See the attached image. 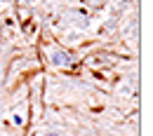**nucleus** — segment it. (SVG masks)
I'll list each match as a JSON object with an SVG mask.
<instances>
[{
  "instance_id": "obj_1",
  "label": "nucleus",
  "mask_w": 153,
  "mask_h": 136,
  "mask_svg": "<svg viewBox=\"0 0 153 136\" xmlns=\"http://www.w3.org/2000/svg\"><path fill=\"white\" fill-rule=\"evenodd\" d=\"M47 136H59V134H47Z\"/></svg>"
}]
</instances>
